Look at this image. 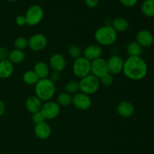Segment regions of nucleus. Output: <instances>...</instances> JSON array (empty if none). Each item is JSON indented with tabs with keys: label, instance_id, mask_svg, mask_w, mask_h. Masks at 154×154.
<instances>
[{
	"label": "nucleus",
	"instance_id": "obj_1",
	"mask_svg": "<svg viewBox=\"0 0 154 154\" xmlns=\"http://www.w3.org/2000/svg\"><path fill=\"white\" fill-rule=\"evenodd\" d=\"M147 64L141 57H129L124 61L123 73L132 81H141L147 75Z\"/></svg>",
	"mask_w": 154,
	"mask_h": 154
},
{
	"label": "nucleus",
	"instance_id": "obj_2",
	"mask_svg": "<svg viewBox=\"0 0 154 154\" xmlns=\"http://www.w3.org/2000/svg\"><path fill=\"white\" fill-rule=\"evenodd\" d=\"M35 96L42 102H48L51 100L56 93V86L50 78L40 79L35 85Z\"/></svg>",
	"mask_w": 154,
	"mask_h": 154
},
{
	"label": "nucleus",
	"instance_id": "obj_3",
	"mask_svg": "<svg viewBox=\"0 0 154 154\" xmlns=\"http://www.w3.org/2000/svg\"><path fill=\"white\" fill-rule=\"evenodd\" d=\"M94 38L100 46H110L117 40V32L111 25H105L99 27L96 30Z\"/></svg>",
	"mask_w": 154,
	"mask_h": 154
},
{
	"label": "nucleus",
	"instance_id": "obj_4",
	"mask_svg": "<svg viewBox=\"0 0 154 154\" xmlns=\"http://www.w3.org/2000/svg\"><path fill=\"white\" fill-rule=\"evenodd\" d=\"M78 83H79L80 92L89 96L96 93L100 87V81L99 78L91 74L80 79Z\"/></svg>",
	"mask_w": 154,
	"mask_h": 154
},
{
	"label": "nucleus",
	"instance_id": "obj_5",
	"mask_svg": "<svg viewBox=\"0 0 154 154\" xmlns=\"http://www.w3.org/2000/svg\"><path fill=\"white\" fill-rule=\"evenodd\" d=\"M44 15L45 12L42 6L38 5L30 6L24 15L26 20V25L29 26H35L38 25L43 20Z\"/></svg>",
	"mask_w": 154,
	"mask_h": 154
},
{
	"label": "nucleus",
	"instance_id": "obj_6",
	"mask_svg": "<svg viewBox=\"0 0 154 154\" xmlns=\"http://www.w3.org/2000/svg\"><path fill=\"white\" fill-rule=\"evenodd\" d=\"M72 69L74 75L81 79L91 74V62L84 57H81L75 60Z\"/></svg>",
	"mask_w": 154,
	"mask_h": 154
},
{
	"label": "nucleus",
	"instance_id": "obj_7",
	"mask_svg": "<svg viewBox=\"0 0 154 154\" xmlns=\"http://www.w3.org/2000/svg\"><path fill=\"white\" fill-rule=\"evenodd\" d=\"M41 112L46 120H54L60 114V106L57 102L48 101L42 105Z\"/></svg>",
	"mask_w": 154,
	"mask_h": 154
},
{
	"label": "nucleus",
	"instance_id": "obj_8",
	"mask_svg": "<svg viewBox=\"0 0 154 154\" xmlns=\"http://www.w3.org/2000/svg\"><path fill=\"white\" fill-rule=\"evenodd\" d=\"M47 45H48L47 37L45 35L41 33L32 35L28 40V48L35 52L43 51L47 47Z\"/></svg>",
	"mask_w": 154,
	"mask_h": 154
},
{
	"label": "nucleus",
	"instance_id": "obj_9",
	"mask_svg": "<svg viewBox=\"0 0 154 154\" xmlns=\"http://www.w3.org/2000/svg\"><path fill=\"white\" fill-rule=\"evenodd\" d=\"M72 105L78 110L86 111L88 110L92 105V99L89 95L85 94L81 92L72 96Z\"/></svg>",
	"mask_w": 154,
	"mask_h": 154
},
{
	"label": "nucleus",
	"instance_id": "obj_10",
	"mask_svg": "<svg viewBox=\"0 0 154 154\" xmlns=\"http://www.w3.org/2000/svg\"><path fill=\"white\" fill-rule=\"evenodd\" d=\"M107 61L108 73L111 75H118L123 72L124 60L118 55H113L108 58Z\"/></svg>",
	"mask_w": 154,
	"mask_h": 154
},
{
	"label": "nucleus",
	"instance_id": "obj_11",
	"mask_svg": "<svg viewBox=\"0 0 154 154\" xmlns=\"http://www.w3.org/2000/svg\"><path fill=\"white\" fill-rule=\"evenodd\" d=\"M108 73L107 61L102 57L91 62V75L100 79L102 77Z\"/></svg>",
	"mask_w": 154,
	"mask_h": 154
},
{
	"label": "nucleus",
	"instance_id": "obj_12",
	"mask_svg": "<svg viewBox=\"0 0 154 154\" xmlns=\"http://www.w3.org/2000/svg\"><path fill=\"white\" fill-rule=\"evenodd\" d=\"M49 66L54 72L60 73L66 68V60L61 54H54L50 58Z\"/></svg>",
	"mask_w": 154,
	"mask_h": 154
},
{
	"label": "nucleus",
	"instance_id": "obj_13",
	"mask_svg": "<svg viewBox=\"0 0 154 154\" xmlns=\"http://www.w3.org/2000/svg\"><path fill=\"white\" fill-rule=\"evenodd\" d=\"M137 43L142 48H150L154 43V37L152 32L147 29H141L137 33L135 37Z\"/></svg>",
	"mask_w": 154,
	"mask_h": 154
},
{
	"label": "nucleus",
	"instance_id": "obj_14",
	"mask_svg": "<svg viewBox=\"0 0 154 154\" xmlns=\"http://www.w3.org/2000/svg\"><path fill=\"white\" fill-rule=\"evenodd\" d=\"M83 57L90 62L96 60L102 57V48L99 45H90L85 48L83 51Z\"/></svg>",
	"mask_w": 154,
	"mask_h": 154
},
{
	"label": "nucleus",
	"instance_id": "obj_15",
	"mask_svg": "<svg viewBox=\"0 0 154 154\" xmlns=\"http://www.w3.org/2000/svg\"><path fill=\"white\" fill-rule=\"evenodd\" d=\"M117 113L122 117L129 118L133 116L135 113V108L131 102L128 101H122L117 105Z\"/></svg>",
	"mask_w": 154,
	"mask_h": 154
},
{
	"label": "nucleus",
	"instance_id": "obj_16",
	"mask_svg": "<svg viewBox=\"0 0 154 154\" xmlns=\"http://www.w3.org/2000/svg\"><path fill=\"white\" fill-rule=\"evenodd\" d=\"M35 135L38 138L41 140H46L50 138L51 135V128L46 122L35 125Z\"/></svg>",
	"mask_w": 154,
	"mask_h": 154
},
{
	"label": "nucleus",
	"instance_id": "obj_17",
	"mask_svg": "<svg viewBox=\"0 0 154 154\" xmlns=\"http://www.w3.org/2000/svg\"><path fill=\"white\" fill-rule=\"evenodd\" d=\"M42 102L36 96H31L26 100L25 106L27 111L32 114L40 111L42 107Z\"/></svg>",
	"mask_w": 154,
	"mask_h": 154
},
{
	"label": "nucleus",
	"instance_id": "obj_18",
	"mask_svg": "<svg viewBox=\"0 0 154 154\" xmlns=\"http://www.w3.org/2000/svg\"><path fill=\"white\" fill-rule=\"evenodd\" d=\"M33 71L39 79L47 78L50 75V66L43 61H39L35 64Z\"/></svg>",
	"mask_w": 154,
	"mask_h": 154
},
{
	"label": "nucleus",
	"instance_id": "obj_19",
	"mask_svg": "<svg viewBox=\"0 0 154 154\" xmlns=\"http://www.w3.org/2000/svg\"><path fill=\"white\" fill-rule=\"evenodd\" d=\"M14 72V65L8 60L0 61V79H8Z\"/></svg>",
	"mask_w": 154,
	"mask_h": 154
},
{
	"label": "nucleus",
	"instance_id": "obj_20",
	"mask_svg": "<svg viewBox=\"0 0 154 154\" xmlns=\"http://www.w3.org/2000/svg\"><path fill=\"white\" fill-rule=\"evenodd\" d=\"M111 26L117 32H124L129 28V22L126 18L119 17L113 20Z\"/></svg>",
	"mask_w": 154,
	"mask_h": 154
},
{
	"label": "nucleus",
	"instance_id": "obj_21",
	"mask_svg": "<svg viewBox=\"0 0 154 154\" xmlns=\"http://www.w3.org/2000/svg\"><path fill=\"white\" fill-rule=\"evenodd\" d=\"M25 54L23 51L18 49H14L9 52L8 58V60L12 63V64H20L21 63L25 60Z\"/></svg>",
	"mask_w": 154,
	"mask_h": 154
},
{
	"label": "nucleus",
	"instance_id": "obj_22",
	"mask_svg": "<svg viewBox=\"0 0 154 154\" xmlns=\"http://www.w3.org/2000/svg\"><path fill=\"white\" fill-rule=\"evenodd\" d=\"M143 48L136 42H132L126 46V52L129 57H141Z\"/></svg>",
	"mask_w": 154,
	"mask_h": 154
},
{
	"label": "nucleus",
	"instance_id": "obj_23",
	"mask_svg": "<svg viewBox=\"0 0 154 154\" xmlns=\"http://www.w3.org/2000/svg\"><path fill=\"white\" fill-rule=\"evenodd\" d=\"M143 14L147 17H154V0H144L141 5Z\"/></svg>",
	"mask_w": 154,
	"mask_h": 154
},
{
	"label": "nucleus",
	"instance_id": "obj_24",
	"mask_svg": "<svg viewBox=\"0 0 154 154\" xmlns=\"http://www.w3.org/2000/svg\"><path fill=\"white\" fill-rule=\"evenodd\" d=\"M38 77L37 76L33 70H28L26 71L24 74L23 75V81L26 84L29 86L35 85L39 81Z\"/></svg>",
	"mask_w": 154,
	"mask_h": 154
},
{
	"label": "nucleus",
	"instance_id": "obj_25",
	"mask_svg": "<svg viewBox=\"0 0 154 154\" xmlns=\"http://www.w3.org/2000/svg\"><path fill=\"white\" fill-rule=\"evenodd\" d=\"M57 102L60 106L67 107L72 104V96L66 92L60 93L57 96Z\"/></svg>",
	"mask_w": 154,
	"mask_h": 154
},
{
	"label": "nucleus",
	"instance_id": "obj_26",
	"mask_svg": "<svg viewBox=\"0 0 154 154\" xmlns=\"http://www.w3.org/2000/svg\"><path fill=\"white\" fill-rule=\"evenodd\" d=\"M65 90L70 95H75L80 92L79 83L75 81H69L65 85Z\"/></svg>",
	"mask_w": 154,
	"mask_h": 154
},
{
	"label": "nucleus",
	"instance_id": "obj_27",
	"mask_svg": "<svg viewBox=\"0 0 154 154\" xmlns=\"http://www.w3.org/2000/svg\"><path fill=\"white\" fill-rule=\"evenodd\" d=\"M14 45L15 47V49L23 51L26 48H28V39L23 36H20L14 40Z\"/></svg>",
	"mask_w": 154,
	"mask_h": 154
},
{
	"label": "nucleus",
	"instance_id": "obj_28",
	"mask_svg": "<svg viewBox=\"0 0 154 154\" xmlns=\"http://www.w3.org/2000/svg\"><path fill=\"white\" fill-rule=\"evenodd\" d=\"M68 53H69V55L75 60L82 57L81 56L82 51H81V48L77 45H72L69 46V49H68Z\"/></svg>",
	"mask_w": 154,
	"mask_h": 154
},
{
	"label": "nucleus",
	"instance_id": "obj_29",
	"mask_svg": "<svg viewBox=\"0 0 154 154\" xmlns=\"http://www.w3.org/2000/svg\"><path fill=\"white\" fill-rule=\"evenodd\" d=\"M99 81H100V84H102V85L105 86V87H110L114 83V78H113L112 75L108 73L104 75L103 77H102L99 79Z\"/></svg>",
	"mask_w": 154,
	"mask_h": 154
},
{
	"label": "nucleus",
	"instance_id": "obj_30",
	"mask_svg": "<svg viewBox=\"0 0 154 154\" xmlns=\"http://www.w3.org/2000/svg\"><path fill=\"white\" fill-rule=\"evenodd\" d=\"M46 120V119L45 118L44 115L42 114V113L40 111H38V112L34 113L32 115V121L35 124H38V123H43Z\"/></svg>",
	"mask_w": 154,
	"mask_h": 154
},
{
	"label": "nucleus",
	"instance_id": "obj_31",
	"mask_svg": "<svg viewBox=\"0 0 154 154\" xmlns=\"http://www.w3.org/2000/svg\"><path fill=\"white\" fill-rule=\"evenodd\" d=\"M9 55V51L5 47H0V61L8 60Z\"/></svg>",
	"mask_w": 154,
	"mask_h": 154
},
{
	"label": "nucleus",
	"instance_id": "obj_32",
	"mask_svg": "<svg viewBox=\"0 0 154 154\" xmlns=\"http://www.w3.org/2000/svg\"><path fill=\"white\" fill-rule=\"evenodd\" d=\"M15 23L19 26H23L26 25V20L24 15H18L15 18Z\"/></svg>",
	"mask_w": 154,
	"mask_h": 154
},
{
	"label": "nucleus",
	"instance_id": "obj_33",
	"mask_svg": "<svg viewBox=\"0 0 154 154\" xmlns=\"http://www.w3.org/2000/svg\"><path fill=\"white\" fill-rule=\"evenodd\" d=\"M119 1L123 6L127 8L134 7L138 2V0H119Z\"/></svg>",
	"mask_w": 154,
	"mask_h": 154
},
{
	"label": "nucleus",
	"instance_id": "obj_34",
	"mask_svg": "<svg viewBox=\"0 0 154 154\" xmlns=\"http://www.w3.org/2000/svg\"><path fill=\"white\" fill-rule=\"evenodd\" d=\"M86 6L89 8H95L99 3V0H84Z\"/></svg>",
	"mask_w": 154,
	"mask_h": 154
},
{
	"label": "nucleus",
	"instance_id": "obj_35",
	"mask_svg": "<svg viewBox=\"0 0 154 154\" xmlns=\"http://www.w3.org/2000/svg\"><path fill=\"white\" fill-rule=\"evenodd\" d=\"M60 78H61V75H60V72H53L52 73L50 74V80L54 83L58 82Z\"/></svg>",
	"mask_w": 154,
	"mask_h": 154
},
{
	"label": "nucleus",
	"instance_id": "obj_36",
	"mask_svg": "<svg viewBox=\"0 0 154 154\" xmlns=\"http://www.w3.org/2000/svg\"><path fill=\"white\" fill-rule=\"evenodd\" d=\"M5 109L6 108H5V105L4 102L0 99V117H2V116L5 114Z\"/></svg>",
	"mask_w": 154,
	"mask_h": 154
},
{
	"label": "nucleus",
	"instance_id": "obj_37",
	"mask_svg": "<svg viewBox=\"0 0 154 154\" xmlns=\"http://www.w3.org/2000/svg\"><path fill=\"white\" fill-rule=\"evenodd\" d=\"M8 1L9 2H17V0H8Z\"/></svg>",
	"mask_w": 154,
	"mask_h": 154
},
{
	"label": "nucleus",
	"instance_id": "obj_38",
	"mask_svg": "<svg viewBox=\"0 0 154 154\" xmlns=\"http://www.w3.org/2000/svg\"><path fill=\"white\" fill-rule=\"evenodd\" d=\"M0 154H2V153H0Z\"/></svg>",
	"mask_w": 154,
	"mask_h": 154
}]
</instances>
